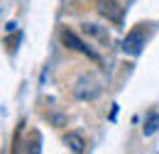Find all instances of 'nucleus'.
<instances>
[{"mask_svg": "<svg viewBox=\"0 0 159 154\" xmlns=\"http://www.w3.org/2000/svg\"><path fill=\"white\" fill-rule=\"evenodd\" d=\"M59 39H61V44L64 47H69L71 52H79V54H83V57H88V59H93V61H98V52L88 44V42H83V39L76 34V32H71L69 27H61V32H59Z\"/></svg>", "mask_w": 159, "mask_h": 154, "instance_id": "f257e3e1", "label": "nucleus"}, {"mask_svg": "<svg viewBox=\"0 0 159 154\" xmlns=\"http://www.w3.org/2000/svg\"><path fill=\"white\" fill-rule=\"evenodd\" d=\"M144 42H147V27H144V25H137V27H132V29L127 32V37L122 42V52L137 57L139 52H142V47H144Z\"/></svg>", "mask_w": 159, "mask_h": 154, "instance_id": "f03ea898", "label": "nucleus"}, {"mask_svg": "<svg viewBox=\"0 0 159 154\" xmlns=\"http://www.w3.org/2000/svg\"><path fill=\"white\" fill-rule=\"evenodd\" d=\"M81 34L88 39L91 44H96V47H108V44H110L108 27H103L98 22H83V25H81Z\"/></svg>", "mask_w": 159, "mask_h": 154, "instance_id": "7ed1b4c3", "label": "nucleus"}, {"mask_svg": "<svg viewBox=\"0 0 159 154\" xmlns=\"http://www.w3.org/2000/svg\"><path fill=\"white\" fill-rule=\"evenodd\" d=\"M74 96L79 100H93V98L100 96V83L93 76H81L76 83H74Z\"/></svg>", "mask_w": 159, "mask_h": 154, "instance_id": "20e7f679", "label": "nucleus"}, {"mask_svg": "<svg viewBox=\"0 0 159 154\" xmlns=\"http://www.w3.org/2000/svg\"><path fill=\"white\" fill-rule=\"evenodd\" d=\"M96 10H98L100 17H105L113 25H122V17H125V10L122 5L115 2V0H96Z\"/></svg>", "mask_w": 159, "mask_h": 154, "instance_id": "39448f33", "label": "nucleus"}, {"mask_svg": "<svg viewBox=\"0 0 159 154\" xmlns=\"http://www.w3.org/2000/svg\"><path fill=\"white\" fill-rule=\"evenodd\" d=\"M64 144L71 149V152H76V154H81V152H86V137H83V132H79V130H71V132H66L64 135Z\"/></svg>", "mask_w": 159, "mask_h": 154, "instance_id": "423d86ee", "label": "nucleus"}, {"mask_svg": "<svg viewBox=\"0 0 159 154\" xmlns=\"http://www.w3.org/2000/svg\"><path fill=\"white\" fill-rule=\"evenodd\" d=\"M159 130V113L157 110H152L149 115L144 117V125H142V132H144V137H149V135H154Z\"/></svg>", "mask_w": 159, "mask_h": 154, "instance_id": "0eeeda50", "label": "nucleus"}]
</instances>
